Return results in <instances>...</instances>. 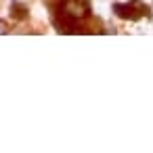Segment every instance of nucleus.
<instances>
[{
    "instance_id": "1",
    "label": "nucleus",
    "mask_w": 153,
    "mask_h": 153,
    "mask_svg": "<svg viewBox=\"0 0 153 153\" xmlns=\"http://www.w3.org/2000/svg\"><path fill=\"white\" fill-rule=\"evenodd\" d=\"M65 15L74 17V19H82L90 13V0H71L63 11Z\"/></svg>"
},
{
    "instance_id": "2",
    "label": "nucleus",
    "mask_w": 153,
    "mask_h": 153,
    "mask_svg": "<svg viewBox=\"0 0 153 153\" xmlns=\"http://www.w3.org/2000/svg\"><path fill=\"white\" fill-rule=\"evenodd\" d=\"M132 4H134V2H132ZM132 4H113V11H115V15L122 17V19L136 21V19H140V15H143L145 9H134Z\"/></svg>"
},
{
    "instance_id": "3",
    "label": "nucleus",
    "mask_w": 153,
    "mask_h": 153,
    "mask_svg": "<svg viewBox=\"0 0 153 153\" xmlns=\"http://www.w3.org/2000/svg\"><path fill=\"white\" fill-rule=\"evenodd\" d=\"M11 17L17 19V21H21V19L27 17V9H25L23 4H19V2H13V4H11Z\"/></svg>"
}]
</instances>
